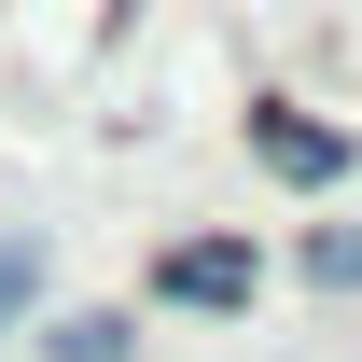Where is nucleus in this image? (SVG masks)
<instances>
[{
	"mask_svg": "<svg viewBox=\"0 0 362 362\" xmlns=\"http://www.w3.org/2000/svg\"><path fill=\"white\" fill-rule=\"evenodd\" d=\"M168 307H251V251H237V237H195V251H168Z\"/></svg>",
	"mask_w": 362,
	"mask_h": 362,
	"instance_id": "1",
	"label": "nucleus"
},
{
	"mask_svg": "<svg viewBox=\"0 0 362 362\" xmlns=\"http://www.w3.org/2000/svg\"><path fill=\"white\" fill-rule=\"evenodd\" d=\"M251 153H265L279 181H334V168H349V139L307 126V112H251Z\"/></svg>",
	"mask_w": 362,
	"mask_h": 362,
	"instance_id": "2",
	"label": "nucleus"
},
{
	"mask_svg": "<svg viewBox=\"0 0 362 362\" xmlns=\"http://www.w3.org/2000/svg\"><path fill=\"white\" fill-rule=\"evenodd\" d=\"M28 293H42V237H0V320L28 307Z\"/></svg>",
	"mask_w": 362,
	"mask_h": 362,
	"instance_id": "3",
	"label": "nucleus"
},
{
	"mask_svg": "<svg viewBox=\"0 0 362 362\" xmlns=\"http://www.w3.org/2000/svg\"><path fill=\"white\" fill-rule=\"evenodd\" d=\"M126 349V320H70V334H56V362H112Z\"/></svg>",
	"mask_w": 362,
	"mask_h": 362,
	"instance_id": "4",
	"label": "nucleus"
},
{
	"mask_svg": "<svg viewBox=\"0 0 362 362\" xmlns=\"http://www.w3.org/2000/svg\"><path fill=\"white\" fill-rule=\"evenodd\" d=\"M307 265L334 279V293H349V279H362V223H334V237H320V251H307Z\"/></svg>",
	"mask_w": 362,
	"mask_h": 362,
	"instance_id": "5",
	"label": "nucleus"
}]
</instances>
